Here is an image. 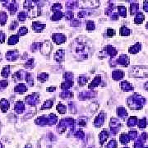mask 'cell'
Returning <instances> with one entry per match:
<instances>
[{"mask_svg":"<svg viewBox=\"0 0 148 148\" xmlns=\"http://www.w3.org/2000/svg\"><path fill=\"white\" fill-rule=\"evenodd\" d=\"M145 102H146L145 99L142 98V96L138 95L137 94H134V95L131 96L128 100V105L130 106L131 109H141L142 107V105L145 104Z\"/></svg>","mask_w":148,"mask_h":148,"instance_id":"1","label":"cell"},{"mask_svg":"<svg viewBox=\"0 0 148 148\" xmlns=\"http://www.w3.org/2000/svg\"><path fill=\"white\" fill-rule=\"evenodd\" d=\"M131 74L135 77H146L148 76V70L143 67H134L131 70Z\"/></svg>","mask_w":148,"mask_h":148,"instance_id":"2","label":"cell"},{"mask_svg":"<svg viewBox=\"0 0 148 148\" xmlns=\"http://www.w3.org/2000/svg\"><path fill=\"white\" fill-rule=\"evenodd\" d=\"M53 40L54 41L56 44H59L64 43L66 41V37H65V36H63V34L57 33V34L53 35Z\"/></svg>","mask_w":148,"mask_h":148,"instance_id":"3","label":"cell"},{"mask_svg":"<svg viewBox=\"0 0 148 148\" xmlns=\"http://www.w3.org/2000/svg\"><path fill=\"white\" fill-rule=\"evenodd\" d=\"M105 119V114H103V113L100 114L95 118V122H94V123H95V126L97 127V128H100V126H102L103 124H104Z\"/></svg>","mask_w":148,"mask_h":148,"instance_id":"4","label":"cell"},{"mask_svg":"<svg viewBox=\"0 0 148 148\" xmlns=\"http://www.w3.org/2000/svg\"><path fill=\"white\" fill-rule=\"evenodd\" d=\"M41 53L43 54H47L48 55L51 51V49H52V45L49 42H45V43L41 44Z\"/></svg>","mask_w":148,"mask_h":148,"instance_id":"5","label":"cell"},{"mask_svg":"<svg viewBox=\"0 0 148 148\" xmlns=\"http://www.w3.org/2000/svg\"><path fill=\"white\" fill-rule=\"evenodd\" d=\"M112 77L115 81H119V80H120L123 77V72L121 71V70H115V71L113 72Z\"/></svg>","mask_w":148,"mask_h":148,"instance_id":"6","label":"cell"},{"mask_svg":"<svg viewBox=\"0 0 148 148\" xmlns=\"http://www.w3.org/2000/svg\"><path fill=\"white\" fill-rule=\"evenodd\" d=\"M118 63L121 65H128L129 64V58L126 55H121L118 59Z\"/></svg>","mask_w":148,"mask_h":148,"instance_id":"7","label":"cell"},{"mask_svg":"<svg viewBox=\"0 0 148 148\" xmlns=\"http://www.w3.org/2000/svg\"><path fill=\"white\" fill-rule=\"evenodd\" d=\"M64 51L63 50V49H61V50H58L57 53L55 54L54 55V58L55 60H57L58 62H61L62 60H63V58H64Z\"/></svg>","mask_w":148,"mask_h":148,"instance_id":"8","label":"cell"},{"mask_svg":"<svg viewBox=\"0 0 148 148\" xmlns=\"http://www.w3.org/2000/svg\"><path fill=\"white\" fill-rule=\"evenodd\" d=\"M120 86H121V88L123 89L124 91H129L133 90V86H132L130 83H128V81H123Z\"/></svg>","mask_w":148,"mask_h":148,"instance_id":"9","label":"cell"},{"mask_svg":"<svg viewBox=\"0 0 148 148\" xmlns=\"http://www.w3.org/2000/svg\"><path fill=\"white\" fill-rule=\"evenodd\" d=\"M109 134H108V132L106 130H103L100 134V144H104V142L107 140Z\"/></svg>","mask_w":148,"mask_h":148,"instance_id":"10","label":"cell"},{"mask_svg":"<svg viewBox=\"0 0 148 148\" xmlns=\"http://www.w3.org/2000/svg\"><path fill=\"white\" fill-rule=\"evenodd\" d=\"M106 52H107L108 54H109V56H111V57H114V56L117 54V53H118L116 49L111 45H108L106 47Z\"/></svg>","mask_w":148,"mask_h":148,"instance_id":"11","label":"cell"},{"mask_svg":"<svg viewBox=\"0 0 148 148\" xmlns=\"http://www.w3.org/2000/svg\"><path fill=\"white\" fill-rule=\"evenodd\" d=\"M141 49V44L137 43L134 45H133L132 47L129 48V53L130 54H137L138 51Z\"/></svg>","mask_w":148,"mask_h":148,"instance_id":"12","label":"cell"},{"mask_svg":"<svg viewBox=\"0 0 148 148\" xmlns=\"http://www.w3.org/2000/svg\"><path fill=\"white\" fill-rule=\"evenodd\" d=\"M32 28L36 30V32H40V30H42L44 28V25L41 24L40 22H34L32 25Z\"/></svg>","mask_w":148,"mask_h":148,"instance_id":"13","label":"cell"},{"mask_svg":"<svg viewBox=\"0 0 148 148\" xmlns=\"http://www.w3.org/2000/svg\"><path fill=\"white\" fill-rule=\"evenodd\" d=\"M144 19H145V16L143 15V13H138L137 14V16H136L134 22H135V23H137V24H141V23L144 21Z\"/></svg>","mask_w":148,"mask_h":148,"instance_id":"14","label":"cell"},{"mask_svg":"<svg viewBox=\"0 0 148 148\" xmlns=\"http://www.w3.org/2000/svg\"><path fill=\"white\" fill-rule=\"evenodd\" d=\"M137 122H138L137 118H136V117H131V118H129L128 120V127H134L137 125Z\"/></svg>","mask_w":148,"mask_h":148,"instance_id":"15","label":"cell"},{"mask_svg":"<svg viewBox=\"0 0 148 148\" xmlns=\"http://www.w3.org/2000/svg\"><path fill=\"white\" fill-rule=\"evenodd\" d=\"M36 123L37 124H40V125H46L47 123H49V119L44 118V117H40V118H38L36 119Z\"/></svg>","mask_w":148,"mask_h":148,"instance_id":"16","label":"cell"},{"mask_svg":"<svg viewBox=\"0 0 148 148\" xmlns=\"http://www.w3.org/2000/svg\"><path fill=\"white\" fill-rule=\"evenodd\" d=\"M100 80L101 79H100V77H96L95 78L91 81V85L89 86V88L91 89V88H94V87H95V86H99V84H100Z\"/></svg>","mask_w":148,"mask_h":148,"instance_id":"17","label":"cell"},{"mask_svg":"<svg viewBox=\"0 0 148 148\" xmlns=\"http://www.w3.org/2000/svg\"><path fill=\"white\" fill-rule=\"evenodd\" d=\"M119 140H120V142L122 143V144H127V143L130 141V138H129L128 135L125 134V133H123V134L120 136Z\"/></svg>","mask_w":148,"mask_h":148,"instance_id":"18","label":"cell"},{"mask_svg":"<svg viewBox=\"0 0 148 148\" xmlns=\"http://www.w3.org/2000/svg\"><path fill=\"white\" fill-rule=\"evenodd\" d=\"M27 90V86H26L24 84H20V85H18L15 88V91H16V92H19V93H23L25 92Z\"/></svg>","mask_w":148,"mask_h":148,"instance_id":"19","label":"cell"},{"mask_svg":"<svg viewBox=\"0 0 148 148\" xmlns=\"http://www.w3.org/2000/svg\"><path fill=\"white\" fill-rule=\"evenodd\" d=\"M0 107H1V109H3V112H5L7 109H8L9 107V104L8 102L6 100H4V99H3V100H1V104H0Z\"/></svg>","mask_w":148,"mask_h":148,"instance_id":"20","label":"cell"},{"mask_svg":"<svg viewBox=\"0 0 148 148\" xmlns=\"http://www.w3.org/2000/svg\"><path fill=\"white\" fill-rule=\"evenodd\" d=\"M131 33V30L128 29L126 27H122L121 29H120V35L121 36H129Z\"/></svg>","mask_w":148,"mask_h":148,"instance_id":"21","label":"cell"},{"mask_svg":"<svg viewBox=\"0 0 148 148\" xmlns=\"http://www.w3.org/2000/svg\"><path fill=\"white\" fill-rule=\"evenodd\" d=\"M15 110L17 113H22L24 110V105L22 102H17L15 106Z\"/></svg>","mask_w":148,"mask_h":148,"instance_id":"22","label":"cell"},{"mask_svg":"<svg viewBox=\"0 0 148 148\" xmlns=\"http://www.w3.org/2000/svg\"><path fill=\"white\" fill-rule=\"evenodd\" d=\"M117 113H118V115L119 117H125V116L128 115V113H127L126 109H124V108H123V107L119 108Z\"/></svg>","mask_w":148,"mask_h":148,"instance_id":"23","label":"cell"},{"mask_svg":"<svg viewBox=\"0 0 148 148\" xmlns=\"http://www.w3.org/2000/svg\"><path fill=\"white\" fill-rule=\"evenodd\" d=\"M118 10H119V14L121 16H123L125 17L126 16V8L124 6H119L118 7Z\"/></svg>","mask_w":148,"mask_h":148,"instance_id":"24","label":"cell"},{"mask_svg":"<svg viewBox=\"0 0 148 148\" xmlns=\"http://www.w3.org/2000/svg\"><path fill=\"white\" fill-rule=\"evenodd\" d=\"M47 79H48V74L45 73V72H42V73L39 74L38 80H39L40 81L44 82V81H45Z\"/></svg>","mask_w":148,"mask_h":148,"instance_id":"25","label":"cell"},{"mask_svg":"<svg viewBox=\"0 0 148 148\" xmlns=\"http://www.w3.org/2000/svg\"><path fill=\"white\" fill-rule=\"evenodd\" d=\"M138 8H139V6H138V4L137 3H134V4H132L131 7H130V9H131V15H133L134 13H136L138 10Z\"/></svg>","mask_w":148,"mask_h":148,"instance_id":"26","label":"cell"},{"mask_svg":"<svg viewBox=\"0 0 148 148\" xmlns=\"http://www.w3.org/2000/svg\"><path fill=\"white\" fill-rule=\"evenodd\" d=\"M57 110L60 114H65L66 113V106L63 104H58L57 106Z\"/></svg>","mask_w":148,"mask_h":148,"instance_id":"27","label":"cell"},{"mask_svg":"<svg viewBox=\"0 0 148 148\" xmlns=\"http://www.w3.org/2000/svg\"><path fill=\"white\" fill-rule=\"evenodd\" d=\"M63 16V13H61V12H58V13H54V16H52V20L54 21H58L62 18Z\"/></svg>","mask_w":148,"mask_h":148,"instance_id":"28","label":"cell"},{"mask_svg":"<svg viewBox=\"0 0 148 148\" xmlns=\"http://www.w3.org/2000/svg\"><path fill=\"white\" fill-rule=\"evenodd\" d=\"M53 106V101L52 100H46L45 103L44 104L43 107H42V109H49V108H51Z\"/></svg>","mask_w":148,"mask_h":148,"instance_id":"29","label":"cell"},{"mask_svg":"<svg viewBox=\"0 0 148 148\" xmlns=\"http://www.w3.org/2000/svg\"><path fill=\"white\" fill-rule=\"evenodd\" d=\"M138 123V127H139L140 128H146V125H147V121H146V119H140L139 121L137 122Z\"/></svg>","mask_w":148,"mask_h":148,"instance_id":"30","label":"cell"},{"mask_svg":"<svg viewBox=\"0 0 148 148\" xmlns=\"http://www.w3.org/2000/svg\"><path fill=\"white\" fill-rule=\"evenodd\" d=\"M128 137L130 139H135L136 137H137V131H133L132 130L128 133Z\"/></svg>","mask_w":148,"mask_h":148,"instance_id":"31","label":"cell"},{"mask_svg":"<svg viewBox=\"0 0 148 148\" xmlns=\"http://www.w3.org/2000/svg\"><path fill=\"white\" fill-rule=\"evenodd\" d=\"M17 41H18V36H11L10 39H9L8 43L10 44H16Z\"/></svg>","mask_w":148,"mask_h":148,"instance_id":"32","label":"cell"},{"mask_svg":"<svg viewBox=\"0 0 148 148\" xmlns=\"http://www.w3.org/2000/svg\"><path fill=\"white\" fill-rule=\"evenodd\" d=\"M62 8V6H61V4H54L53 7H52V11L54 12V13H58V12H59L60 9Z\"/></svg>","mask_w":148,"mask_h":148,"instance_id":"33","label":"cell"},{"mask_svg":"<svg viewBox=\"0 0 148 148\" xmlns=\"http://www.w3.org/2000/svg\"><path fill=\"white\" fill-rule=\"evenodd\" d=\"M107 148H117V142L114 140H111L107 145Z\"/></svg>","mask_w":148,"mask_h":148,"instance_id":"34","label":"cell"},{"mask_svg":"<svg viewBox=\"0 0 148 148\" xmlns=\"http://www.w3.org/2000/svg\"><path fill=\"white\" fill-rule=\"evenodd\" d=\"M86 29L88 30H92L95 29V23L93 22H88L86 25Z\"/></svg>","mask_w":148,"mask_h":148,"instance_id":"35","label":"cell"},{"mask_svg":"<svg viewBox=\"0 0 148 148\" xmlns=\"http://www.w3.org/2000/svg\"><path fill=\"white\" fill-rule=\"evenodd\" d=\"M0 17H1V19H0V22H2V24H4L5 22L7 21V17H8V16H7L6 13H2L0 14Z\"/></svg>","mask_w":148,"mask_h":148,"instance_id":"36","label":"cell"},{"mask_svg":"<svg viewBox=\"0 0 148 148\" xmlns=\"http://www.w3.org/2000/svg\"><path fill=\"white\" fill-rule=\"evenodd\" d=\"M86 81H87V78H86V77H79L78 78V83L81 86L85 85L86 83Z\"/></svg>","mask_w":148,"mask_h":148,"instance_id":"37","label":"cell"},{"mask_svg":"<svg viewBox=\"0 0 148 148\" xmlns=\"http://www.w3.org/2000/svg\"><path fill=\"white\" fill-rule=\"evenodd\" d=\"M8 73H9V67H4L3 68V72H2V75L4 77H7L8 76Z\"/></svg>","mask_w":148,"mask_h":148,"instance_id":"38","label":"cell"},{"mask_svg":"<svg viewBox=\"0 0 148 148\" xmlns=\"http://www.w3.org/2000/svg\"><path fill=\"white\" fill-rule=\"evenodd\" d=\"M41 44H40V43H36V44H34L32 45V50L33 51H36V50H37V49H39L41 47Z\"/></svg>","mask_w":148,"mask_h":148,"instance_id":"39","label":"cell"},{"mask_svg":"<svg viewBox=\"0 0 148 148\" xmlns=\"http://www.w3.org/2000/svg\"><path fill=\"white\" fill-rule=\"evenodd\" d=\"M27 29L26 27L20 28V30H19V35H21V36H23V35L27 34Z\"/></svg>","mask_w":148,"mask_h":148,"instance_id":"40","label":"cell"},{"mask_svg":"<svg viewBox=\"0 0 148 148\" xmlns=\"http://www.w3.org/2000/svg\"><path fill=\"white\" fill-rule=\"evenodd\" d=\"M18 17H19V20H21V21H24L26 18H27V14L22 12V13H21L19 15H18Z\"/></svg>","mask_w":148,"mask_h":148,"instance_id":"41","label":"cell"},{"mask_svg":"<svg viewBox=\"0 0 148 148\" xmlns=\"http://www.w3.org/2000/svg\"><path fill=\"white\" fill-rule=\"evenodd\" d=\"M65 16H66V17H67V19L70 20L73 17V13H72V12H67Z\"/></svg>","mask_w":148,"mask_h":148,"instance_id":"42","label":"cell"},{"mask_svg":"<svg viewBox=\"0 0 148 148\" xmlns=\"http://www.w3.org/2000/svg\"><path fill=\"white\" fill-rule=\"evenodd\" d=\"M114 34H115V31L113 29H108L107 30V35L109 36H114Z\"/></svg>","mask_w":148,"mask_h":148,"instance_id":"43","label":"cell"},{"mask_svg":"<svg viewBox=\"0 0 148 148\" xmlns=\"http://www.w3.org/2000/svg\"><path fill=\"white\" fill-rule=\"evenodd\" d=\"M143 8L146 12H148V2L146 1L144 2V6H143Z\"/></svg>","mask_w":148,"mask_h":148,"instance_id":"44","label":"cell"},{"mask_svg":"<svg viewBox=\"0 0 148 148\" xmlns=\"http://www.w3.org/2000/svg\"><path fill=\"white\" fill-rule=\"evenodd\" d=\"M55 87L54 86V87H49V88H48V91H55Z\"/></svg>","mask_w":148,"mask_h":148,"instance_id":"45","label":"cell"},{"mask_svg":"<svg viewBox=\"0 0 148 148\" xmlns=\"http://www.w3.org/2000/svg\"><path fill=\"white\" fill-rule=\"evenodd\" d=\"M145 87H146V89H147V90H148V82H147V84H146Z\"/></svg>","mask_w":148,"mask_h":148,"instance_id":"46","label":"cell"},{"mask_svg":"<svg viewBox=\"0 0 148 148\" xmlns=\"http://www.w3.org/2000/svg\"><path fill=\"white\" fill-rule=\"evenodd\" d=\"M147 29H148V22L147 23Z\"/></svg>","mask_w":148,"mask_h":148,"instance_id":"47","label":"cell"},{"mask_svg":"<svg viewBox=\"0 0 148 148\" xmlns=\"http://www.w3.org/2000/svg\"><path fill=\"white\" fill-rule=\"evenodd\" d=\"M127 148H128V147H127Z\"/></svg>","mask_w":148,"mask_h":148,"instance_id":"48","label":"cell"}]
</instances>
